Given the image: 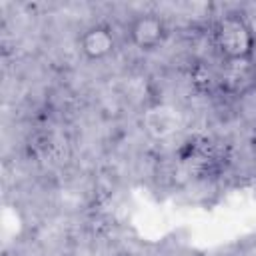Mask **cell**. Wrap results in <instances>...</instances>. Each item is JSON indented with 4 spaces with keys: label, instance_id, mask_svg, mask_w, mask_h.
Here are the masks:
<instances>
[{
    "label": "cell",
    "instance_id": "2",
    "mask_svg": "<svg viewBox=\"0 0 256 256\" xmlns=\"http://www.w3.org/2000/svg\"><path fill=\"white\" fill-rule=\"evenodd\" d=\"M128 34H130V42L138 50L152 52L164 44L168 36V26L158 14H140L130 22Z\"/></svg>",
    "mask_w": 256,
    "mask_h": 256
},
{
    "label": "cell",
    "instance_id": "3",
    "mask_svg": "<svg viewBox=\"0 0 256 256\" xmlns=\"http://www.w3.org/2000/svg\"><path fill=\"white\" fill-rule=\"evenodd\" d=\"M80 52L88 60H104L116 50V36L114 30L106 24L88 26L78 38Z\"/></svg>",
    "mask_w": 256,
    "mask_h": 256
},
{
    "label": "cell",
    "instance_id": "1",
    "mask_svg": "<svg viewBox=\"0 0 256 256\" xmlns=\"http://www.w3.org/2000/svg\"><path fill=\"white\" fill-rule=\"evenodd\" d=\"M214 46L226 62H250L256 52V34L242 14H226L214 26Z\"/></svg>",
    "mask_w": 256,
    "mask_h": 256
}]
</instances>
